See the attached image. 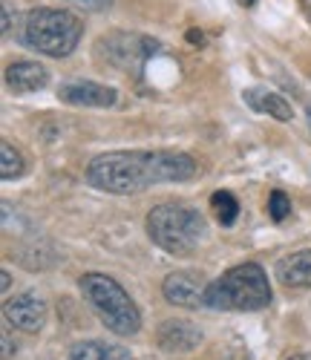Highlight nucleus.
<instances>
[{
	"mask_svg": "<svg viewBox=\"0 0 311 360\" xmlns=\"http://www.w3.org/2000/svg\"><path fill=\"white\" fill-rule=\"evenodd\" d=\"M196 173V159L176 150H113L89 162L87 182L115 196H130L150 191L153 185L188 182Z\"/></svg>",
	"mask_w": 311,
	"mask_h": 360,
	"instance_id": "obj_1",
	"label": "nucleus"
},
{
	"mask_svg": "<svg viewBox=\"0 0 311 360\" xmlns=\"http://www.w3.org/2000/svg\"><path fill=\"white\" fill-rule=\"evenodd\" d=\"M271 283L257 262H239L213 280L205 291V309L213 311H260L271 306Z\"/></svg>",
	"mask_w": 311,
	"mask_h": 360,
	"instance_id": "obj_2",
	"label": "nucleus"
},
{
	"mask_svg": "<svg viewBox=\"0 0 311 360\" xmlns=\"http://www.w3.org/2000/svg\"><path fill=\"white\" fill-rule=\"evenodd\" d=\"M78 288L87 300V306L96 311V317L118 338H133L141 328V311L133 303V297L124 291L115 277L89 271L78 280Z\"/></svg>",
	"mask_w": 311,
	"mask_h": 360,
	"instance_id": "obj_3",
	"label": "nucleus"
},
{
	"mask_svg": "<svg viewBox=\"0 0 311 360\" xmlns=\"http://www.w3.org/2000/svg\"><path fill=\"white\" fill-rule=\"evenodd\" d=\"M84 38V23L70 9L35 6L23 18V44L46 58H67Z\"/></svg>",
	"mask_w": 311,
	"mask_h": 360,
	"instance_id": "obj_4",
	"label": "nucleus"
},
{
	"mask_svg": "<svg viewBox=\"0 0 311 360\" xmlns=\"http://www.w3.org/2000/svg\"><path fill=\"white\" fill-rule=\"evenodd\" d=\"M147 233L162 251L173 257H188L208 236V222L196 207L165 202L147 214Z\"/></svg>",
	"mask_w": 311,
	"mask_h": 360,
	"instance_id": "obj_5",
	"label": "nucleus"
},
{
	"mask_svg": "<svg viewBox=\"0 0 311 360\" xmlns=\"http://www.w3.org/2000/svg\"><path fill=\"white\" fill-rule=\"evenodd\" d=\"M162 44L139 32H107L96 41V58L101 64L118 70V72H133L141 75L147 61L159 55Z\"/></svg>",
	"mask_w": 311,
	"mask_h": 360,
	"instance_id": "obj_6",
	"label": "nucleus"
},
{
	"mask_svg": "<svg viewBox=\"0 0 311 360\" xmlns=\"http://www.w3.org/2000/svg\"><path fill=\"white\" fill-rule=\"evenodd\" d=\"M4 317L9 326L26 335H38L46 323V300L38 291H23L4 303Z\"/></svg>",
	"mask_w": 311,
	"mask_h": 360,
	"instance_id": "obj_7",
	"label": "nucleus"
},
{
	"mask_svg": "<svg viewBox=\"0 0 311 360\" xmlns=\"http://www.w3.org/2000/svg\"><path fill=\"white\" fill-rule=\"evenodd\" d=\"M205 280L202 274L196 271H173L165 277L162 283V294L170 306H179V309H199L205 306Z\"/></svg>",
	"mask_w": 311,
	"mask_h": 360,
	"instance_id": "obj_8",
	"label": "nucleus"
},
{
	"mask_svg": "<svg viewBox=\"0 0 311 360\" xmlns=\"http://www.w3.org/2000/svg\"><path fill=\"white\" fill-rule=\"evenodd\" d=\"M202 340H205L202 328L193 326L191 320H165L159 328H156V343H159V349L167 354L193 352V349H199Z\"/></svg>",
	"mask_w": 311,
	"mask_h": 360,
	"instance_id": "obj_9",
	"label": "nucleus"
},
{
	"mask_svg": "<svg viewBox=\"0 0 311 360\" xmlns=\"http://www.w3.org/2000/svg\"><path fill=\"white\" fill-rule=\"evenodd\" d=\"M58 98L70 107H113L118 101V93L96 81H70L58 89Z\"/></svg>",
	"mask_w": 311,
	"mask_h": 360,
	"instance_id": "obj_10",
	"label": "nucleus"
},
{
	"mask_svg": "<svg viewBox=\"0 0 311 360\" xmlns=\"http://www.w3.org/2000/svg\"><path fill=\"white\" fill-rule=\"evenodd\" d=\"M6 84L9 89L20 96H29V93H38L49 84V70L38 61H12L6 67Z\"/></svg>",
	"mask_w": 311,
	"mask_h": 360,
	"instance_id": "obj_11",
	"label": "nucleus"
},
{
	"mask_svg": "<svg viewBox=\"0 0 311 360\" xmlns=\"http://www.w3.org/2000/svg\"><path fill=\"white\" fill-rule=\"evenodd\" d=\"M274 277L286 288H311V248L283 257L274 265Z\"/></svg>",
	"mask_w": 311,
	"mask_h": 360,
	"instance_id": "obj_12",
	"label": "nucleus"
},
{
	"mask_svg": "<svg viewBox=\"0 0 311 360\" xmlns=\"http://www.w3.org/2000/svg\"><path fill=\"white\" fill-rule=\"evenodd\" d=\"M242 98H245V104L251 107L254 112L271 115V118H277V122H291V118H294L291 104H288L283 96H279V93H271V89H262V86L245 89Z\"/></svg>",
	"mask_w": 311,
	"mask_h": 360,
	"instance_id": "obj_13",
	"label": "nucleus"
},
{
	"mask_svg": "<svg viewBox=\"0 0 311 360\" xmlns=\"http://www.w3.org/2000/svg\"><path fill=\"white\" fill-rule=\"evenodd\" d=\"M70 360H133L130 349L107 340H81L70 349Z\"/></svg>",
	"mask_w": 311,
	"mask_h": 360,
	"instance_id": "obj_14",
	"label": "nucleus"
},
{
	"mask_svg": "<svg viewBox=\"0 0 311 360\" xmlns=\"http://www.w3.org/2000/svg\"><path fill=\"white\" fill-rule=\"evenodd\" d=\"M26 173V162L23 153L12 144V141H0V179L4 182H12V179H20Z\"/></svg>",
	"mask_w": 311,
	"mask_h": 360,
	"instance_id": "obj_15",
	"label": "nucleus"
},
{
	"mask_svg": "<svg viewBox=\"0 0 311 360\" xmlns=\"http://www.w3.org/2000/svg\"><path fill=\"white\" fill-rule=\"evenodd\" d=\"M210 207H213L216 219H220V225H234L236 217H239V202H236V196L228 193V191H216V193L210 196Z\"/></svg>",
	"mask_w": 311,
	"mask_h": 360,
	"instance_id": "obj_16",
	"label": "nucleus"
},
{
	"mask_svg": "<svg viewBox=\"0 0 311 360\" xmlns=\"http://www.w3.org/2000/svg\"><path fill=\"white\" fill-rule=\"evenodd\" d=\"M268 217H271L274 222H283V219L291 217V199H288L283 191H274V193L268 196Z\"/></svg>",
	"mask_w": 311,
	"mask_h": 360,
	"instance_id": "obj_17",
	"label": "nucleus"
},
{
	"mask_svg": "<svg viewBox=\"0 0 311 360\" xmlns=\"http://www.w3.org/2000/svg\"><path fill=\"white\" fill-rule=\"evenodd\" d=\"M72 4L81 6V9H89V12H101L113 4V0H72Z\"/></svg>",
	"mask_w": 311,
	"mask_h": 360,
	"instance_id": "obj_18",
	"label": "nucleus"
},
{
	"mask_svg": "<svg viewBox=\"0 0 311 360\" xmlns=\"http://www.w3.org/2000/svg\"><path fill=\"white\" fill-rule=\"evenodd\" d=\"M4 35H9V29H12V6H9V0H4Z\"/></svg>",
	"mask_w": 311,
	"mask_h": 360,
	"instance_id": "obj_19",
	"label": "nucleus"
},
{
	"mask_svg": "<svg viewBox=\"0 0 311 360\" xmlns=\"http://www.w3.org/2000/svg\"><path fill=\"white\" fill-rule=\"evenodd\" d=\"M15 352V343H12V335H9V328H4V360H9Z\"/></svg>",
	"mask_w": 311,
	"mask_h": 360,
	"instance_id": "obj_20",
	"label": "nucleus"
},
{
	"mask_svg": "<svg viewBox=\"0 0 311 360\" xmlns=\"http://www.w3.org/2000/svg\"><path fill=\"white\" fill-rule=\"evenodd\" d=\"M188 41H191L193 46H202V44H205V35L199 32V29H191V32H188Z\"/></svg>",
	"mask_w": 311,
	"mask_h": 360,
	"instance_id": "obj_21",
	"label": "nucleus"
},
{
	"mask_svg": "<svg viewBox=\"0 0 311 360\" xmlns=\"http://www.w3.org/2000/svg\"><path fill=\"white\" fill-rule=\"evenodd\" d=\"M300 9H303V15H305V20L311 26V0H300Z\"/></svg>",
	"mask_w": 311,
	"mask_h": 360,
	"instance_id": "obj_22",
	"label": "nucleus"
},
{
	"mask_svg": "<svg viewBox=\"0 0 311 360\" xmlns=\"http://www.w3.org/2000/svg\"><path fill=\"white\" fill-rule=\"evenodd\" d=\"M0 277H4V280H0V285H4V291H9V285H12V274H9V271H4Z\"/></svg>",
	"mask_w": 311,
	"mask_h": 360,
	"instance_id": "obj_23",
	"label": "nucleus"
},
{
	"mask_svg": "<svg viewBox=\"0 0 311 360\" xmlns=\"http://www.w3.org/2000/svg\"><path fill=\"white\" fill-rule=\"evenodd\" d=\"M288 360H311V354H305V352H300V354H291Z\"/></svg>",
	"mask_w": 311,
	"mask_h": 360,
	"instance_id": "obj_24",
	"label": "nucleus"
},
{
	"mask_svg": "<svg viewBox=\"0 0 311 360\" xmlns=\"http://www.w3.org/2000/svg\"><path fill=\"white\" fill-rule=\"evenodd\" d=\"M239 4H242V6H254V4H257V0H239Z\"/></svg>",
	"mask_w": 311,
	"mask_h": 360,
	"instance_id": "obj_25",
	"label": "nucleus"
},
{
	"mask_svg": "<svg viewBox=\"0 0 311 360\" xmlns=\"http://www.w3.org/2000/svg\"><path fill=\"white\" fill-rule=\"evenodd\" d=\"M308 122H311V107H308Z\"/></svg>",
	"mask_w": 311,
	"mask_h": 360,
	"instance_id": "obj_26",
	"label": "nucleus"
}]
</instances>
